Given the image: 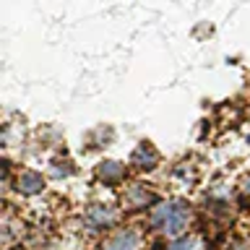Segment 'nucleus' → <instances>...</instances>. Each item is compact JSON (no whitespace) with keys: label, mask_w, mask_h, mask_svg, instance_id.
I'll list each match as a JSON object with an SVG mask.
<instances>
[{"label":"nucleus","mask_w":250,"mask_h":250,"mask_svg":"<svg viewBox=\"0 0 250 250\" xmlns=\"http://www.w3.org/2000/svg\"><path fill=\"white\" fill-rule=\"evenodd\" d=\"M146 224H148V229L156 232V234H162V237L177 240V237H183V234H188V229H190V224H193V206L185 198L159 201L151 208Z\"/></svg>","instance_id":"f257e3e1"},{"label":"nucleus","mask_w":250,"mask_h":250,"mask_svg":"<svg viewBox=\"0 0 250 250\" xmlns=\"http://www.w3.org/2000/svg\"><path fill=\"white\" fill-rule=\"evenodd\" d=\"M156 203H159V195L146 183H133L123 193V208L125 211H146V208H154Z\"/></svg>","instance_id":"f03ea898"},{"label":"nucleus","mask_w":250,"mask_h":250,"mask_svg":"<svg viewBox=\"0 0 250 250\" xmlns=\"http://www.w3.org/2000/svg\"><path fill=\"white\" fill-rule=\"evenodd\" d=\"M115 224H117V208L109 206V203H94L83 214V227H89L91 232H109Z\"/></svg>","instance_id":"7ed1b4c3"},{"label":"nucleus","mask_w":250,"mask_h":250,"mask_svg":"<svg viewBox=\"0 0 250 250\" xmlns=\"http://www.w3.org/2000/svg\"><path fill=\"white\" fill-rule=\"evenodd\" d=\"M141 248H144V237H141V232L133 229V227L112 229L99 245V250H141Z\"/></svg>","instance_id":"20e7f679"},{"label":"nucleus","mask_w":250,"mask_h":250,"mask_svg":"<svg viewBox=\"0 0 250 250\" xmlns=\"http://www.w3.org/2000/svg\"><path fill=\"white\" fill-rule=\"evenodd\" d=\"M162 162V154L156 151V146L151 141H138V146L130 151V159H128V167L136 169V172H154Z\"/></svg>","instance_id":"39448f33"},{"label":"nucleus","mask_w":250,"mask_h":250,"mask_svg":"<svg viewBox=\"0 0 250 250\" xmlns=\"http://www.w3.org/2000/svg\"><path fill=\"white\" fill-rule=\"evenodd\" d=\"M47 177L39 169H19L13 177V190L23 195V198H34V195L44 193Z\"/></svg>","instance_id":"423d86ee"},{"label":"nucleus","mask_w":250,"mask_h":250,"mask_svg":"<svg viewBox=\"0 0 250 250\" xmlns=\"http://www.w3.org/2000/svg\"><path fill=\"white\" fill-rule=\"evenodd\" d=\"M94 177H97V183L104 185V188H120L125 180H128V167H125L123 162L104 159L94 167Z\"/></svg>","instance_id":"0eeeda50"},{"label":"nucleus","mask_w":250,"mask_h":250,"mask_svg":"<svg viewBox=\"0 0 250 250\" xmlns=\"http://www.w3.org/2000/svg\"><path fill=\"white\" fill-rule=\"evenodd\" d=\"M167 250H201V240L195 234H183L177 240H169Z\"/></svg>","instance_id":"6e6552de"},{"label":"nucleus","mask_w":250,"mask_h":250,"mask_svg":"<svg viewBox=\"0 0 250 250\" xmlns=\"http://www.w3.org/2000/svg\"><path fill=\"white\" fill-rule=\"evenodd\" d=\"M50 172H52V177H68V175H73V164H70V162H65V164L55 162Z\"/></svg>","instance_id":"1a4fd4ad"},{"label":"nucleus","mask_w":250,"mask_h":250,"mask_svg":"<svg viewBox=\"0 0 250 250\" xmlns=\"http://www.w3.org/2000/svg\"><path fill=\"white\" fill-rule=\"evenodd\" d=\"M240 193H242V195H245V198L250 201V175L242 177V183H240Z\"/></svg>","instance_id":"9d476101"}]
</instances>
